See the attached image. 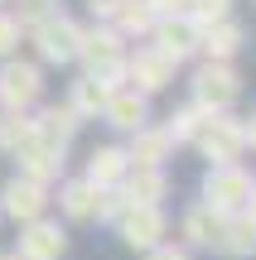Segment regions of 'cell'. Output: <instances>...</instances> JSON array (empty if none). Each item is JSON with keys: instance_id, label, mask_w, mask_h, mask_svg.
<instances>
[{"instance_id": "obj_1", "label": "cell", "mask_w": 256, "mask_h": 260, "mask_svg": "<svg viewBox=\"0 0 256 260\" xmlns=\"http://www.w3.org/2000/svg\"><path fill=\"white\" fill-rule=\"evenodd\" d=\"M24 39L34 44V58L48 68H68L77 63V39H82V24H77L73 15H63V10H53V15L34 19V24L24 29Z\"/></svg>"}, {"instance_id": "obj_2", "label": "cell", "mask_w": 256, "mask_h": 260, "mask_svg": "<svg viewBox=\"0 0 256 260\" xmlns=\"http://www.w3.org/2000/svg\"><path fill=\"white\" fill-rule=\"evenodd\" d=\"M189 96L208 111H232L242 102V73L237 63H218V58H203L189 77Z\"/></svg>"}, {"instance_id": "obj_3", "label": "cell", "mask_w": 256, "mask_h": 260, "mask_svg": "<svg viewBox=\"0 0 256 260\" xmlns=\"http://www.w3.org/2000/svg\"><path fill=\"white\" fill-rule=\"evenodd\" d=\"M44 102V63L10 53L0 58V111H34Z\"/></svg>"}, {"instance_id": "obj_4", "label": "cell", "mask_w": 256, "mask_h": 260, "mask_svg": "<svg viewBox=\"0 0 256 260\" xmlns=\"http://www.w3.org/2000/svg\"><path fill=\"white\" fill-rule=\"evenodd\" d=\"M193 149H198L208 164H237L247 154V135H242V116L232 111H213L203 130L193 135Z\"/></svg>"}, {"instance_id": "obj_5", "label": "cell", "mask_w": 256, "mask_h": 260, "mask_svg": "<svg viewBox=\"0 0 256 260\" xmlns=\"http://www.w3.org/2000/svg\"><path fill=\"white\" fill-rule=\"evenodd\" d=\"M48 203H53V188L39 183V178H29V174H19V169L0 183V217H5V222H15V226L44 217Z\"/></svg>"}, {"instance_id": "obj_6", "label": "cell", "mask_w": 256, "mask_h": 260, "mask_svg": "<svg viewBox=\"0 0 256 260\" xmlns=\"http://www.w3.org/2000/svg\"><path fill=\"white\" fill-rule=\"evenodd\" d=\"M116 236H121L131 251H150V246H160L164 236H169V212H164V203H126V212L116 217Z\"/></svg>"}, {"instance_id": "obj_7", "label": "cell", "mask_w": 256, "mask_h": 260, "mask_svg": "<svg viewBox=\"0 0 256 260\" xmlns=\"http://www.w3.org/2000/svg\"><path fill=\"white\" fill-rule=\"evenodd\" d=\"M251 183L256 178L242 169V159L237 164H208V174H203V183H198V198L208 207H218V212H237V207H247Z\"/></svg>"}, {"instance_id": "obj_8", "label": "cell", "mask_w": 256, "mask_h": 260, "mask_svg": "<svg viewBox=\"0 0 256 260\" xmlns=\"http://www.w3.org/2000/svg\"><path fill=\"white\" fill-rule=\"evenodd\" d=\"M15 169L19 174H29V178H39V183H48L53 188L58 178H63V169H68V145H58V140H48V135H39V130H29V140L15 149Z\"/></svg>"}, {"instance_id": "obj_9", "label": "cell", "mask_w": 256, "mask_h": 260, "mask_svg": "<svg viewBox=\"0 0 256 260\" xmlns=\"http://www.w3.org/2000/svg\"><path fill=\"white\" fill-rule=\"evenodd\" d=\"M174 73H179V63L174 58H164L155 44H140L135 53H126V82L140 87L145 96H160L174 87Z\"/></svg>"}, {"instance_id": "obj_10", "label": "cell", "mask_w": 256, "mask_h": 260, "mask_svg": "<svg viewBox=\"0 0 256 260\" xmlns=\"http://www.w3.org/2000/svg\"><path fill=\"white\" fill-rule=\"evenodd\" d=\"M68 226H58L53 217H34V222H19V241H15V255L19 260H63L68 255Z\"/></svg>"}, {"instance_id": "obj_11", "label": "cell", "mask_w": 256, "mask_h": 260, "mask_svg": "<svg viewBox=\"0 0 256 260\" xmlns=\"http://www.w3.org/2000/svg\"><path fill=\"white\" fill-rule=\"evenodd\" d=\"M198 34H203V29L193 24L189 15H160L145 44H155V48H160L164 58H174V63L184 68L189 58H198Z\"/></svg>"}, {"instance_id": "obj_12", "label": "cell", "mask_w": 256, "mask_h": 260, "mask_svg": "<svg viewBox=\"0 0 256 260\" xmlns=\"http://www.w3.org/2000/svg\"><path fill=\"white\" fill-rule=\"evenodd\" d=\"M126 48H131V39L111 19H92V24H82V39H77V63L97 68V63H111V58H126Z\"/></svg>"}, {"instance_id": "obj_13", "label": "cell", "mask_w": 256, "mask_h": 260, "mask_svg": "<svg viewBox=\"0 0 256 260\" xmlns=\"http://www.w3.org/2000/svg\"><path fill=\"white\" fill-rule=\"evenodd\" d=\"M222 222H227V212H218V207H208V203L198 198V203L184 207L179 236H184L189 251H218V246H222Z\"/></svg>"}, {"instance_id": "obj_14", "label": "cell", "mask_w": 256, "mask_h": 260, "mask_svg": "<svg viewBox=\"0 0 256 260\" xmlns=\"http://www.w3.org/2000/svg\"><path fill=\"white\" fill-rule=\"evenodd\" d=\"M102 121L111 125V130H121V135H131L135 125H145L150 121V96L140 92V87H116L111 96H106V106H102Z\"/></svg>"}, {"instance_id": "obj_15", "label": "cell", "mask_w": 256, "mask_h": 260, "mask_svg": "<svg viewBox=\"0 0 256 260\" xmlns=\"http://www.w3.org/2000/svg\"><path fill=\"white\" fill-rule=\"evenodd\" d=\"M126 154H131V164H169V159H174V135H169V125H160V121L135 125Z\"/></svg>"}, {"instance_id": "obj_16", "label": "cell", "mask_w": 256, "mask_h": 260, "mask_svg": "<svg viewBox=\"0 0 256 260\" xmlns=\"http://www.w3.org/2000/svg\"><path fill=\"white\" fill-rule=\"evenodd\" d=\"M116 188L126 193V203H164L169 198V174H164V164H131Z\"/></svg>"}, {"instance_id": "obj_17", "label": "cell", "mask_w": 256, "mask_h": 260, "mask_svg": "<svg viewBox=\"0 0 256 260\" xmlns=\"http://www.w3.org/2000/svg\"><path fill=\"white\" fill-rule=\"evenodd\" d=\"M97 193H102V188H92L87 178H58L53 203H58V212H63V222H73V226L92 222L97 217Z\"/></svg>"}, {"instance_id": "obj_18", "label": "cell", "mask_w": 256, "mask_h": 260, "mask_svg": "<svg viewBox=\"0 0 256 260\" xmlns=\"http://www.w3.org/2000/svg\"><path fill=\"white\" fill-rule=\"evenodd\" d=\"M242 48H247V29H242L232 15L218 19V24H208V29L198 34V53H203V58H218V63H232Z\"/></svg>"}, {"instance_id": "obj_19", "label": "cell", "mask_w": 256, "mask_h": 260, "mask_svg": "<svg viewBox=\"0 0 256 260\" xmlns=\"http://www.w3.org/2000/svg\"><path fill=\"white\" fill-rule=\"evenodd\" d=\"M126 169H131V154H126V145H97L92 154H87V169L82 178L92 188H116L126 178Z\"/></svg>"}, {"instance_id": "obj_20", "label": "cell", "mask_w": 256, "mask_h": 260, "mask_svg": "<svg viewBox=\"0 0 256 260\" xmlns=\"http://www.w3.org/2000/svg\"><path fill=\"white\" fill-rule=\"evenodd\" d=\"M77 125H82V116H77L68 102H48V106L39 102L34 106V130H39V135H48V140H58V145H73Z\"/></svg>"}, {"instance_id": "obj_21", "label": "cell", "mask_w": 256, "mask_h": 260, "mask_svg": "<svg viewBox=\"0 0 256 260\" xmlns=\"http://www.w3.org/2000/svg\"><path fill=\"white\" fill-rule=\"evenodd\" d=\"M222 255L232 260H251L256 255V217L247 207H237V212H227V222H222Z\"/></svg>"}, {"instance_id": "obj_22", "label": "cell", "mask_w": 256, "mask_h": 260, "mask_svg": "<svg viewBox=\"0 0 256 260\" xmlns=\"http://www.w3.org/2000/svg\"><path fill=\"white\" fill-rule=\"evenodd\" d=\"M106 96H111V92H106V87L97 82V77L87 73V68L73 77V82H68V106H73V111L82 116V121H97V116H102Z\"/></svg>"}, {"instance_id": "obj_23", "label": "cell", "mask_w": 256, "mask_h": 260, "mask_svg": "<svg viewBox=\"0 0 256 260\" xmlns=\"http://www.w3.org/2000/svg\"><path fill=\"white\" fill-rule=\"evenodd\" d=\"M155 19H160V15H155L150 0H121V10L111 15V24L121 29L131 44H145V39H150V29H155Z\"/></svg>"}, {"instance_id": "obj_24", "label": "cell", "mask_w": 256, "mask_h": 260, "mask_svg": "<svg viewBox=\"0 0 256 260\" xmlns=\"http://www.w3.org/2000/svg\"><path fill=\"white\" fill-rule=\"evenodd\" d=\"M208 106H198V102H193V96H189V102H184V106H174V116H169V121H164V125H169V135H174V145H193V135H198V130H203V121H208Z\"/></svg>"}, {"instance_id": "obj_25", "label": "cell", "mask_w": 256, "mask_h": 260, "mask_svg": "<svg viewBox=\"0 0 256 260\" xmlns=\"http://www.w3.org/2000/svg\"><path fill=\"white\" fill-rule=\"evenodd\" d=\"M34 130V111H0V154H15Z\"/></svg>"}, {"instance_id": "obj_26", "label": "cell", "mask_w": 256, "mask_h": 260, "mask_svg": "<svg viewBox=\"0 0 256 260\" xmlns=\"http://www.w3.org/2000/svg\"><path fill=\"white\" fill-rule=\"evenodd\" d=\"M184 15H189L198 29H208V24H218V19L232 15V0H189V10H184Z\"/></svg>"}, {"instance_id": "obj_27", "label": "cell", "mask_w": 256, "mask_h": 260, "mask_svg": "<svg viewBox=\"0 0 256 260\" xmlns=\"http://www.w3.org/2000/svg\"><path fill=\"white\" fill-rule=\"evenodd\" d=\"M19 44H24V24H19V15L10 5H0V58L19 53Z\"/></svg>"}, {"instance_id": "obj_28", "label": "cell", "mask_w": 256, "mask_h": 260, "mask_svg": "<svg viewBox=\"0 0 256 260\" xmlns=\"http://www.w3.org/2000/svg\"><path fill=\"white\" fill-rule=\"evenodd\" d=\"M121 212H126V193H121V188H102V193H97V217H92V222L116 226Z\"/></svg>"}, {"instance_id": "obj_29", "label": "cell", "mask_w": 256, "mask_h": 260, "mask_svg": "<svg viewBox=\"0 0 256 260\" xmlns=\"http://www.w3.org/2000/svg\"><path fill=\"white\" fill-rule=\"evenodd\" d=\"M5 5L10 10H15V15H19V24H34V19H44V15H53V10L58 5H63V0H5Z\"/></svg>"}, {"instance_id": "obj_30", "label": "cell", "mask_w": 256, "mask_h": 260, "mask_svg": "<svg viewBox=\"0 0 256 260\" xmlns=\"http://www.w3.org/2000/svg\"><path fill=\"white\" fill-rule=\"evenodd\" d=\"M131 53V48H126ZM87 73L97 77V82L106 87V92H116V87H126V58H111V63H97V68H87Z\"/></svg>"}, {"instance_id": "obj_31", "label": "cell", "mask_w": 256, "mask_h": 260, "mask_svg": "<svg viewBox=\"0 0 256 260\" xmlns=\"http://www.w3.org/2000/svg\"><path fill=\"white\" fill-rule=\"evenodd\" d=\"M145 260H193V251H189L184 241H160V246L145 251Z\"/></svg>"}, {"instance_id": "obj_32", "label": "cell", "mask_w": 256, "mask_h": 260, "mask_svg": "<svg viewBox=\"0 0 256 260\" xmlns=\"http://www.w3.org/2000/svg\"><path fill=\"white\" fill-rule=\"evenodd\" d=\"M82 5H87V15H92V19H111L116 10H121V0H82Z\"/></svg>"}, {"instance_id": "obj_33", "label": "cell", "mask_w": 256, "mask_h": 260, "mask_svg": "<svg viewBox=\"0 0 256 260\" xmlns=\"http://www.w3.org/2000/svg\"><path fill=\"white\" fill-rule=\"evenodd\" d=\"M150 5H155V15H184L189 0H150Z\"/></svg>"}, {"instance_id": "obj_34", "label": "cell", "mask_w": 256, "mask_h": 260, "mask_svg": "<svg viewBox=\"0 0 256 260\" xmlns=\"http://www.w3.org/2000/svg\"><path fill=\"white\" fill-rule=\"evenodd\" d=\"M242 135H247V149H256V111L242 116Z\"/></svg>"}, {"instance_id": "obj_35", "label": "cell", "mask_w": 256, "mask_h": 260, "mask_svg": "<svg viewBox=\"0 0 256 260\" xmlns=\"http://www.w3.org/2000/svg\"><path fill=\"white\" fill-rule=\"evenodd\" d=\"M247 212L256 217V183H251V198H247Z\"/></svg>"}, {"instance_id": "obj_36", "label": "cell", "mask_w": 256, "mask_h": 260, "mask_svg": "<svg viewBox=\"0 0 256 260\" xmlns=\"http://www.w3.org/2000/svg\"><path fill=\"white\" fill-rule=\"evenodd\" d=\"M0 260H19V255H15V251H0Z\"/></svg>"}, {"instance_id": "obj_37", "label": "cell", "mask_w": 256, "mask_h": 260, "mask_svg": "<svg viewBox=\"0 0 256 260\" xmlns=\"http://www.w3.org/2000/svg\"><path fill=\"white\" fill-rule=\"evenodd\" d=\"M0 5H5V0H0Z\"/></svg>"}]
</instances>
